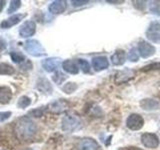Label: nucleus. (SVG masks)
I'll list each match as a JSON object with an SVG mask.
<instances>
[{"instance_id":"f257e3e1","label":"nucleus","mask_w":160,"mask_h":150,"mask_svg":"<svg viewBox=\"0 0 160 150\" xmlns=\"http://www.w3.org/2000/svg\"><path fill=\"white\" fill-rule=\"evenodd\" d=\"M36 125L27 116L18 119L16 125H15V133H16L18 138L22 140H28L32 138L36 133Z\"/></svg>"},{"instance_id":"f03ea898","label":"nucleus","mask_w":160,"mask_h":150,"mask_svg":"<svg viewBox=\"0 0 160 150\" xmlns=\"http://www.w3.org/2000/svg\"><path fill=\"white\" fill-rule=\"evenodd\" d=\"M23 48L33 57H42L46 55V50L43 45L36 39H28L23 43Z\"/></svg>"},{"instance_id":"7ed1b4c3","label":"nucleus","mask_w":160,"mask_h":150,"mask_svg":"<svg viewBox=\"0 0 160 150\" xmlns=\"http://www.w3.org/2000/svg\"><path fill=\"white\" fill-rule=\"evenodd\" d=\"M81 127V120L74 115H66L62 118L61 129L63 132L72 133Z\"/></svg>"},{"instance_id":"20e7f679","label":"nucleus","mask_w":160,"mask_h":150,"mask_svg":"<svg viewBox=\"0 0 160 150\" xmlns=\"http://www.w3.org/2000/svg\"><path fill=\"white\" fill-rule=\"evenodd\" d=\"M69 108V104L65 99H57L55 101L49 103L45 109L46 111L53 114H61L67 111Z\"/></svg>"},{"instance_id":"39448f33","label":"nucleus","mask_w":160,"mask_h":150,"mask_svg":"<svg viewBox=\"0 0 160 150\" xmlns=\"http://www.w3.org/2000/svg\"><path fill=\"white\" fill-rule=\"evenodd\" d=\"M145 35L149 41L153 43H160V22L153 21L150 23Z\"/></svg>"},{"instance_id":"423d86ee","label":"nucleus","mask_w":160,"mask_h":150,"mask_svg":"<svg viewBox=\"0 0 160 150\" xmlns=\"http://www.w3.org/2000/svg\"><path fill=\"white\" fill-rule=\"evenodd\" d=\"M36 33V23L32 20H27L21 24L19 28V35L22 38H29Z\"/></svg>"},{"instance_id":"0eeeda50","label":"nucleus","mask_w":160,"mask_h":150,"mask_svg":"<svg viewBox=\"0 0 160 150\" xmlns=\"http://www.w3.org/2000/svg\"><path fill=\"white\" fill-rule=\"evenodd\" d=\"M144 125V119L141 115L132 113L126 119V126L130 130H140Z\"/></svg>"},{"instance_id":"6e6552de","label":"nucleus","mask_w":160,"mask_h":150,"mask_svg":"<svg viewBox=\"0 0 160 150\" xmlns=\"http://www.w3.org/2000/svg\"><path fill=\"white\" fill-rule=\"evenodd\" d=\"M138 53H139V56H141L142 58H149L153 56L156 52V48H155L152 44H150L147 41H140L138 44Z\"/></svg>"},{"instance_id":"1a4fd4ad","label":"nucleus","mask_w":160,"mask_h":150,"mask_svg":"<svg viewBox=\"0 0 160 150\" xmlns=\"http://www.w3.org/2000/svg\"><path fill=\"white\" fill-rule=\"evenodd\" d=\"M61 59L59 57H49L42 60L41 65L43 69L45 71H47L49 73H52V72H56L58 68L60 67L61 65Z\"/></svg>"},{"instance_id":"9d476101","label":"nucleus","mask_w":160,"mask_h":150,"mask_svg":"<svg viewBox=\"0 0 160 150\" xmlns=\"http://www.w3.org/2000/svg\"><path fill=\"white\" fill-rule=\"evenodd\" d=\"M141 143L144 147L155 149L159 146V138L154 133H143L141 135Z\"/></svg>"},{"instance_id":"9b49d317","label":"nucleus","mask_w":160,"mask_h":150,"mask_svg":"<svg viewBox=\"0 0 160 150\" xmlns=\"http://www.w3.org/2000/svg\"><path fill=\"white\" fill-rule=\"evenodd\" d=\"M26 17L25 13H18V14H13L7 19H4L3 21L0 23V28L2 29H9L15 25H17L18 23L21 22V20H23Z\"/></svg>"},{"instance_id":"f8f14e48","label":"nucleus","mask_w":160,"mask_h":150,"mask_svg":"<svg viewBox=\"0 0 160 150\" xmlns=\"http://www.w3.org/2000/svg\"><path fill=\"white\" fill-rule=\"evenodd\" d=\"M135 77V71L132 69H123L121 71H118L115 74L114 82L116 84H123L130 81Z\"/></svg>"},{"instance_id":"ddd939ff","label":"nucleus","mask_w":160,"mask_h":150,"mask_svg":"<svg viewBox=\"0 0 160 150\" xmlns=\"http://www.w3.org/2000/svg\"><path fill=\"white\" fill-rule=\"evenodd\" d=\"M36 88L40 93L44 94V95H49V94H51L53 91V87H52L51 83H50L49 80L45 77H40L37 80Z\"/></svg>"},{"instance_id":"4468645a","label":"nucleus","mask_w":160,"mask_h":150,"mask_svg":"<svg viewBox=\"0 0 160 150\" xmlns=\"http://www.w3.org/2000/svg\"><path fill=\"white\" fill-rule=\"evenodd\" d=\"M67 9V2L64 0H55V1L51 2L48 7L49 12L53 15H58L62 14L65 12V10Z\"/></svg>"},{"instance_id":"2eb2a0df","label":"nucleus","mask_w":160,"mask_h":150,"mask_svg":"<svg viewBox=\"0 0 160 150\" xmlns=\"http://www.w3.org/2000/svg\"><path fill=\"white\" fill-rule=\"evenodd\" d=\"M92 67L95 71H102L109 67V61L106 56H95L92 58Z\"/></svg>"},{"instance_id":"dca6fc26","label":"nucleus","mask_w":160,"mask_h":150,"mask_svg":"<svg viewBox=\"0 0 160 150\" xmlns=\"http://www.w3.org/2000/svg\"><path fill=\"white\" fill-rule=\"evenodd\" d=\"M62 69L64 70L65 72L71 75H76L79 72V67L77 61H74L72 59H67L64 60V61L61 63Z\"/></svg>"},{"instance_id":"f3484780","label":"nucleus","mask_w":160,"mask_h":150,"mask_svg":"<svg viewBox=\"0 0 160 150\" xmlns=\"http://www.w3.org/2000/svg\"><path fill=\"white\" fill-rule=\"evenodd\" d=\"M79 150H98L99 149V144L97 141L93 138H83L79 143L78 146Z\"/></svg>"},{"instance_id":"a211bd4d","label":"nucleus","mask_w":160,"mask_h":150,"mask_svg":"<svg viewBox=\"0 0 160 150\" xmlns=\"http://www.w3.org/2000/svg\"><path fill=\"white\" fill-rule=\"evenodd\" d=\"M13 96L12 89L9 86H0V105L8 104Z\"/></svg>"},{"instance_id":"6ab92c4d","label":"nucleus","mask_w":160,"mask_h":150,"mask_svg":"<svg viewBox=\"0 0 160 150\" xmlns=\"http://www.w3.org/2000/svg\"><path fill=\"white\" fill-rule=\"evenodd\" d=\"M140 106H141L143 110H146V111H154V110H157L160 108V103L157 100L146 98L140 101Z\"/></svg>"},{"instance_id":"aec40b11","label":"nucleus","mask_w":160,"mask_h":150,"mask_svg":"<svg viewBox=\"0 0 160 150\" xmlns=\"http://www.w3.org/2000/svg\"><path fill=\"white\" fill-rule=\"evenodd\" d=\"M110 59H111V62L113 65L120 66V65H123L125 61H126V54H125L124 50H117V51H115L111 55Z\"/></svg>"},{"instance_id":"412c9836","label":"nucleus","mask_w":160,"mask_h":150,"mask_svg":"<svg viewBox=\"0 0 160 150\" xmlns=\"http://www.w3.org/2000/svg\"><path fill=\"white\" fill-rule=\"evenodd\" d=\"M15 73V69L12 65L8 63L2 62L0 63V75H6V76H11Z\"/></svg>"},{"instance_id":"4be33fe9","label":"nucleus","mask_w":160,"mask_h":150,"mask_svg":"<svg viewBox=\"0 0 160 150\" xmlns=\"http://www.w3.org/2000/svg\"><path fill=\"white\" fill-rule=\"evenodd\" d=\"M10 57H11V60L14 63H24L26 61V57L22 52H19V51H12L10 52Z\"/></svg>"},{"instance_id":"5701e85b","label":"nucleus","mask_w":160,"mask_h":150,"mask_svg":"<svg viewBox=\"0 0 160 150\" xmlns=\"http://www.w3.org/2000/svg\"><path fill=\"white\" fill-rule=\"evenodd\" d=\"M30 104H31V99H30V97L26 96V95H23V96H21L18 99L17 107L21 109H25V108H27Z\"/></svg>"},{"instance_id":"b1692460","label":"nucleus","mask_w":160,"mask_h":150,"mask_svg":"<svg viewBox=\"0 0 160 150\" xmlns=\"http://www.w3.org/2000/svg\"><path fill=\"white\" fill-rule=\"evenodd\" d=\"M46 109L45 107H40V108H36V109H33L31 111H29L27 113V117H34V118H39V117H42Z\"/></svg>"},{"instance_id":"393cba45","label":"nucleus","mask_w":160,"mask_h":150,"mask_svg":"<svg viewBox=\"0 0 160 150\" xmlns=\"http://www.w3.org/2000/svg\"><path fill=\"white\" fill-rule=\"evenodd\" d=\"M67 79V76L65 75L64 73L62 72H60V71H56L54 74H53V76H52V80H53V82L54 83H56L58 85L60 84H62L65 80Z\"/></svg>"},{"instance_id":"a878e982","label":"nucleus","mask_w":160,"mask_h":150,"mask_svg":"<svg viewBox=\"0 0 160 150\" xmlns=\"http://www.w3.org/2000/svg\"><path fill=\"white\" fill-rule=\"evenodd\" d=\"M62 91L66 94H71L77 89V84L74 82H67L62 86Z\"/></svg>"},{"instance_id":"bb28decb","label":"nucleus","mask_w":160,"mask_h":150,"mask_svg":"<svg viewBox=\"0 0 160 150\" xmlns=\"http://www.w3.org/2000/svg\"><path fill=\"white\" fill-rule=\"evenodd\" d=\"M21 4H22V2L20 1V0H13V1H11L9 4V7L7 9V13L11 14L13 12H16L17 10L21 7Z\"/></svg>"},{"instance_id":"cd10ccee","label":"nucleus","mask_w":160,"mask_h":150,"mask_svg":"<svg viewBox=\"0 0 160 150\" xmlns=\"http://www.w3.org/2000/svg\"><path fill=\"white\" fill-rule=\"evenodd\" d=\"M77 64H78V67L81 69L84 73H88L90 71V64L87 60L79 58L77 59Z\"/></svg>"},{"instance_id":"c85d7f7f","label":"nucleus","mask_w":160,"mask_h":150,"mask_svg":"<svg viewBox=\"0 0 160 150\" xmlns=\"http://www.w3.org/2000/svg\"><path fill=\"white\" fill-rule=\"evenodd\" d=\"M149 10L151 13L160 16V1H150Z\"/></svg>"},{"instance_id":"c756f323","label":"nucleus","mask_w":160,"mask_h":150,"mask_svg":"<svg viewBox=\"0 0 160 150\" xmlns=\"http://www.w3.org/2000/svg\"><path fill=\"white\" fill-rule=\"evenodd\" d=\"M128 60L131 62H137L139 60V53H138V50L136 48H131L130 49V51L128 52Z\"/></svg>"},{"instance_id":"7c9ffc66","label":"nucleus","mask_w":160,"mask_h":150,"mask_svg":"<svg viewBox=\"0 0 160 150\" xmlns=\"http://www.w3.org/2000/svg\"><path fill=\"white\" fill-rule=\"evenodd\" d=\"M157 69H160V62H155V63H151L149 65H146V66H144L141 71H144V72H147V71H151V70H157Z\"/></svg>"},{"instance_id":"2f4dec72","label":"nucleus","mask_w":160,"mask_h":150,"mask_svg":"<svg viewBox=\"0 0 160 150\" xmlns=\"http://www.w3.org/2000/svg\"><path fill=\"white\" fill-rule=\"evenodd\" d=\"M12 113L10 111H3V112H0V123L5 122L6 120H8L10 117H11Z\"/></svg>"},{"instance_id":"473e14b6","label":"nucleus","mask_w":160,"mask_h":150,"mask_svg":"<svg viewBox=\"0 0 160 150\" xmlns=\"http://www.w3.org/2000/svg\"><path fill=\"white\" fill-rule=\"evenodd\" d=\"M87 3H89L88 0H73V1H71L73 7H80L83 6V5H86Z\"/></svg>"},{"instance_id":"72a5a7b5","label":"nucleus","mask_w":160,"mask_h":150,"mask_svg":"<svg viewBox=\"0 0 160 150\" xmlns=\"http://www.w3.org/2000/svg\"><path fill=\"white\" fill-rule=\"evenodd\" d=\"M118 150H142V149L139 147H135V146H128V147H121Z\"/></svg>"},{"instance_id":"f704fd0d","label":"nucleus","mask_w":160,"mask_h":150,"mask_svg":"<svg viewBox=\"0 0 160 150\" xmlns=\"http://www.w3.org/2000/svg\"><path fill=\"white\" fill-rule=\"evenodd\" d=\"M5 48H6V43H5L3 40L0 39V52H1L2 50H4Z\"/></svg>"},{"instance_id":"c9c22d12","label":"nucleus","mask_w":160,"mask_h":150,"mask_svg":"<svg viewBox=\"0 0 160 150\" xmlns=\"http://www.w3.org/2000/svg\"><path fill=\"white\" fill-rule=\"evenodd\" d=\"M5 3H6V2H5L4 0H0V12L3 10V8L5 6Z\"/></svg>"},{"instance_id":"e433bc0d","label":"nucleus","mask_w":160,"mask_h":150,"mask_svg":"<svg viewBox=\"0 0 160 150\" xmlns=\"http://www.w3.org/2000/svg\"><path fill=\"white\" fill-rule=\"evenodd\" d=\"M26 150H32V149H31V148H27Z\"/></svg>"}]
</instances>
